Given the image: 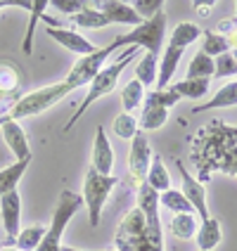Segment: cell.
I'll use <instances>...</instances> for the list:
<instances>
[{"instance_id":"1","label":"cell","mask_w":237,"mask_h":251,"mask_svg":"<svg viewBox=\"0 0 237 251\" xmlns=\"http://www.w3.org/2000/svg\"><path fill=\"white\" fill-rule=\"evenodd\" d=\"M138 206L124 216L116 227V251H164L161 221H159V195L145 182L138 192Z\"/></svg>"},{"instance_id":"2","label":"cell","mask_w":237,"mask_h":251,"mask_svg":"<svg viewBox=\"0 0 237 251\" xmlns=\"http://www.w3.org/2000/svg\"><path fill=\"white\" fill-rule=\"evenodd\" d=\"M138 55V50L135 48H126L124 55L119 57L114 64H109V67H105V69L100 71L98 76L93 78V83L88 85V93H85V98L81 100V104H79V109L71 114V119L67 121V126H64V133H69L71 128L76 126V121L83 116L98 100H102L105 95H109V93H114V88L119 85V78H121V74H124V69L131 64V59Z\"/></svg>"},{"instance_id":"3","label":"cell","mask_w":237,"mask_h":251,"mask_svg":"<svg viewBox=\"0 0 237 251\" xmlns=\"http://www.w3.org/2000/svg\"><path fill=\"white\" fill-rule=\"evenodd\" d=\"M69 93H74V90H71L64 81H62V83L45 85V88H38V90H33V93H28V95H24V98H19L17 102H12L10 109L0 116V126L19 124L22 119L38 116V114L48 112L50 107H55L57 102H62Z\"/></svg>"},{"instance_id":"4","label":"cell","mask_w":237,"mask_h":251,"mask_svg":"<svg viewBox=\"0 0 237 251\" xmlns=\"http://www.w3.org/2000/svg\"><path fill=\"white\" fill-rule=\"evenodd\" d=\"M164 38H166V12L161 10L159 14H154L152 19L142 22L133 31L119 33L109 43V48H112V52L119 50V48H142L145 52L159 55L161 52V45H164Z\"/></svg>"},{"instance_id":"5","label":"cell","mask_w":237,"mask_h":251,"mask_svg":"<svg viewBox=\"0 0 237 251\" xmlns=\"http://www.w3.org/2000/svg\"><path fill=\"white\" fill-rule=\"evenodd\" d=\"M83 197L76 195V192H71V190H62V195H59V201H57V209L53 213V221L48 225V232H45V237L43 242L38 244V249L36 251H62V237H64V230H67V225L69 221L79 213V211L83 209Z\"/></svg>"},{"instance_id":"6","label":"cell","mask_w":237,"mask_h":251,"mask_svg":"<svg viewBox=\"0 0 237 251\" xmlns=\"http://www.w3.org/2000/svg\"><path fill=\"white\" fill-rule=\"evenodd\" d=\"M116 176H100L93 168H88L83 180V204L88 209V223L90 227H98L100 218H102V209L107 204V199L112 195V190L116 187Z\"/></svg>"},{"instance_id":"7","label":"cell","mask_w":237,"mask_h":251,"mask_svg":"<svg viewBox=\"0 0 237 251\" xmlns=\"http://www.w3.org/2000/svg\"><path fill=\"white\" fill-rule=\"evenodd\" d=\"M152 147H150V140L147 135L138 130L135 138L131 140V150H128V176L133 182V190L138 192L140 187L147 180V173L152 166Z\"/></svg>"},{"instance_id":"8","label":"cell","mask_w":237,"mask_h":251,"mask_svg":"<svg viewBox=\"0 0 237 251\" xmlns=\"http://www.w3.org/2000/svg\"><path fill=\"white\" fill-rule=\"evenodd\" d=\"M112 55V48L107 45V48H100L98 52H93V55H85L81 57L74 67H71L69 76L64 78V83L69 85L71 90H76V88H83V85H90L93 83V78L98 76L100 71L107 67V59Z\"/></svg>"},{"instance_id":"9","label":"cell","mask_w":237,"mask_h":251,"mask_svg":"<svg viewBox=\"0 0 237 251\" xmlns=\"http://www.w3.org/2000/svg\"><path fill=\"white\" fill-rule=\"evenodd\" d=\"M176 166L181 171V180H183L181 192L190 201V206L195 209V216L199 218V223L202 221H209L211 216H209V206H207V187H204V182L197 180L195 176H190L187 168L183 166L181 161H176Z\"/></svg>"},{"instance_id":"10","label":"cell","mask_w":237,"mask_h":251,"mask_svg":"<svg viewBox=\"0 0 237 251\" xmlns=\"http://www.w3.org/2000/svg\"><path fill=\"white\" fill-rule=\"evenodd\" d=\"M45 33L53 38V41H57L64 50H69V52H74V55H93V52H98L100 48L95 45V43H90L85 36H81L79 31H74V28H64V26H48L45 28Z\"/></svg>"},{"instance_id":"11","label":"cell","mask_w":237,"mask_h":251,"mask_svg":"<svg viewBox=\"0 0 237 251\" xmlns=\"http://www.w3.org/2000/svg\"><path fill=\"white\" fill-rule=\"evenodd\" d=\"M0 221L7 235V244H12L19 235V221H22V197L17 190L0 197Z\"/></svg>"},{"instance_id":"12","label":"cell","mask_w":237,"mask_h":251,"mask_svg":"<svg viewBox=\"0 0 237 251\" xmlns=\"http://www.w3.org/2000/svg\"><path fill=\"white\" fill-rule=\"evenodd\" d=\"M90 168L100 176H112L114 171V150L109 145L107 130L98 126L95 140H93V154H90Z\"/></svg>"},{"instance_id":"13","label":"cell","mask_w":237,"mask_h":251,"mask_svg":"<svg viewBox=\"0 0 237 251\" xmlns=\"http://www.w3.org/2000/svg\"><path fill=\"white\" fill-rule=\"evenodd\" d=\"M95 7L109 19V24H128L133 28L142 24V17L128 2H121V0H105V2H98Z\"/></svg>"},{"instance_id":"14","label":"cell","mask_w":237,"mask_h":251,"mask_svg":"<svg viewBox=\"0 0 237 251\" xmlns=\"http://www.w3.org/2000/svg\"><path fill=\"white\" fill-rule=\"evenodd\" d=\"M0 133H2L5 145L10 147V152L17 156V161L31 159V147H28L26 130H24L22 126L19 124H5V126H0Z\"/></svg>"},{"instance_id":"15","label":"cell","mask_w":237,"mask_h":251,"mask_svg":"<svg viewBox=\"0 0 237 251\" xmlns=\"http://www.w3.org/2000/svg\"><path fill=\"white\" fill-rule=\"evenodd\" d=\"M221 107H237V81H228L225 85H221L216 90V95L199 104L192 109V114H202V112H209V109H221Z\"/></svg>"},{"instance_id":"16","label":"cell","mask_w":237,"mask_h":251,"mask_svg":"<svg viewBox=\"0 0 237 251\" xmlns=\"http://www.w3.org/2000/svg\"><path fill=\"white\" fill-rule=\"evenodd\" d=\"M197 247L199 251H213L221 239H223V232H221V223L218 218H209V221H202L199 223V230H197Z\"/></svg>"},{"instance_id":"17","label":"cell","mask_w":237,"mask_h":251,"mask_svg":"<svg viewBox=\"0 0 237 251\" xmlns=\"http://www.w3.org/2000/svg\"><path fill=\"white\" fill-rule=\"evenodd\" d=\"M181 57H183L181 48H171V45H166V50H164V55H161V62H159V74H157V88H159V90H161V88H168L173 74L178 69Z\"/></svg>"},{"instance_id":"18","label":"cell","mask_w":237,"mask_h":251,"mask_svg":"<svg viewBox=\"0 0 237 251\" xmlns=\"http://www.w3.org/2000/svg\"><path fill=\"white\" fill-rule=\"evenodd\" d=\"M28 164H31V159H22V161H14L10 166L0 168V197L7 195V192H12V190H17L19 180H22L24 173H26Z\"/></svg>"},{"instance_id":"19","label":"cell","mask_w":237,"mask_h":251,"mask_svg":"<svg viewBox=\"0 0 237 251\" xmlns=\"http://www.w3.org/2000/svg\"><path fill=\"white\" fill-rule=\"evenodd\" d=\"M202 31H204V28H199L197 24H192V22H181V24H176V28L171 31L168 45H171V48H181V50H185L187 45H192L195 41L202 38Z\"/></svg>"},{"instance_id":"20","label":"cell","mask_w":237,"mask_h":251,"mask_svg":"<svg viewBox=\"0 0 237 251\" xmlns=\"http://www.w3.org/2000/svg\"><path fill=\"white\" fill-rule=\"evenodd\" d=\"M145 182L152 187L157 195H161V192L171 190V176H168L166 164H164V159H161L159 154H154L152 156V166H150V173H147V180Z\"/></svg>"},{"instance_id":"21","label":"cell","mask_w":237,"mask_h":251,"mask_svg":"<svg viewBox=\"0 0 237 251\" xmlns=\"http://www.w3.org/2000/svg\"><path fill=\"white\" fill-rule=\"evenodd\" d=\"M71 22H74L76 26H81V28H105V26H109V19L100 12L95 5H90V2H85L83 10L71 17Z\"/></svg>"},{"instance_id":"22","label":"cell","mask_w":237,"mask_h":251,"mask_svg":"<svg viewBox=\"0 0 237 251\" xmlns=\"http://www.w3.org/2000/svg\"><path fill=\"white\" fill-rule=\"evenodd\" d=\"M50 7V0H33L31 2V19H28V26H26V36H24V55H31L33 52V36H36V24L45 17V10Z\"/></svg>"},{"instance_id":"23","label":"cell","mask_w":237,"mask_h":251,"mask_svg":"<svg viewBox=\"0 0 237 251\" xmlns=\"http://www.w3.org/2000/svg\"><path fill=\"white\" fill-rule=\"evenodd\" d=\"M199 230V218L195 213H178L171 218V235L178 239H190Z\"/></svg>"},{"instance_id":"24","label":"cell","mask_w":237,"mask_h":251,"mask_svg":"<svg viewBox=\"0 0 237 251\" xmlns=\"http://www.w3.org/2000/svg\"><path fill=\"white\" fill-rule=\"evenodd\" d=\"M45 232H48L45 225L24 227V230H19V235H17V239L12 242V247H17L19 251H36L38 244L43 242V237H45Z\"/></svg>"},{"instance_id":"25","label":"cell","mask_w":237,"mask_h":251,"mask_svg":"<svg viewBox=\"0 0 237 251\" xmlns=\"http://www.w3.org/2000/svg\"><path fill=\"white\" fill-rule=\"evenodd\" d=\"M157 74H159V59L152 52H145L135 64V81L145 85H154L157 83Z\"/></svg>"},{"instance_id":"26","label":"cell","mask_w":237,"mask_h":251,"mask_svg":"<svg viewBox=\"0 0 237 251\" xmlns=\"http://www.w3.org/2000/svg\"><path fill=\"white\" fill-rule=\"evenodd\" d=\"M213 76H216V62H213V57L204 55V52L199 50V52L192 57V62H190L185 78H207V81H211Z\"/></svg>"},{"instance_id":"27","label":"cell","mask_w":237,"mask_h":251,"mask_svg":"<svg viewBox=\"0 0 237 251\" xmlns=\"http://www.w3.org/2000/svg\"><path fill=\"white\" fill-rule=\"evenodd\" d=\"M145 102V85L131 78L128 83L121 88V107H124V114H133L135 107H140Z\"/></svg>"},{"instance_id":"28","label":"cell","mask_w":237,"mask_h":251,"mask_svg":"<svg viewBox=\"0 0 237 251\" xmlns=\"http://www.w3.org/2000/svg\"><path fill=\"white\" fill-rule=\"evenodd\" d=\"M159 206L171 211L173 216H178V213H195V209L190 206V201L185 199V195L181 190H173V187L159 195Z\"/></svg>"},{"instance_id":"29","label":"cell","mask_w":237,"mask_h":251,"mask_svg":"<svg viewBox=\"0 0 237 251\" xmlns=\"http://www.w3.org/2000/svg\"><path fill=\"white\" fill-rule=\"evenodd\" d=\"M209 83L207 78H183L178 83H173L171 88L181 95V98H190V100H199L209 93Z\"/></svg>"},{"instance_id":"30","label":"cell","mask_w":237,"mask_h":251,"mask_svg":"<svg viewBox=\"0 0 237 251\" xmlns=\"http://www.w3.org/2000/svg\"><path fill=\"white\" fill-rule=\"evenodd\" d=\"M168 119V109H161V107H150L145 104L142 107V116H140V130L147 133V130H159L161 126L166 124Z\"/></svg>"},{"instance_id":"31","label":"cell","mask_w":237,"mask_h":251,"mask_svg":"<svg viewBox=\"0 0 237 251\" xmlns=\"http://www.w3.org/2000/svg\"><path fill=\"white\" fill-rule=\"evenodd\" d=\"M230 48H228V41H225L223 33L218 31H202V52L209 57H221L225 55Z\"/></svg>"},{"instance_id":"32","label":"cell","mask_w":237,"mask_h":251,"mask_svg":"<svg viewBox=\"0 0 237 251\" xmlns=\"http://www.w3.org/2000/svg\"><path fill=\"white\" fill-rule=\"evenodd\" d=\"M181 95L173 90V88H157L152 93H147L145 95V104H150V107H161V109H168V107H173V104H178L181 102Z\"/></svg>"},{"instance_id":"33","label":"cell","mask_w":237,"mask_h":251,"mask_svg":"<svg viewBox=\"0 0 237 251\" xmlns=\"http://www.w3.org/2000/svg\"><path fill=\"white\" fill-rule=\"evenodd\" d=\"M138 130H140V126L133 114H119V116L114 119V135H116V138L133 140Z\"/></svg>"},{"instance_id":"34","label":"cell","mask_w":237,"mask_h":251,"mask_svg":"<svg viewBox=\"0 0 237 251\" xmlns=\"http://www.w3.org/2000/svg\"><path fill=\"white\" fill-rule=\"evenodd\" d=\"M131 7L142 17V22H147L164 10V0H135V2H131Z\"/></svg>"},{"instance_id":"35","label":"cell","mask_w":237,"mask_h":251,"mask_svg":"<svg viewBox=\"0 0 237 251\" xmlns=\"http://www.w3.org/2000/svg\"><path fill=\"white\" fill-rule=\"evenodd\" d=\"M19 85V74L10 64H0V93H12Z\"/></svg>"},{"instance_id":"36","label":"cell","mask_w":237,"mask_h":251,"mask_svg":"<svg viewBox=\"0 0 237 251\" xmlns=\"http://www.w3.org/2000/svg\"><path fill=\"white\" fill-rule=\"evenodd\" d=\"M213 62H216V76H218V78H228V76H237V59H235V55H230V52H225V55L216 57Z\"/></svg>"},{"instance_id":"37","label":"cell","mask_w":237,"mask_h":251,"mask_svg":"<svg viewBox=\"0 0 237 251\" xmlns=\"http://www.w3.org/2000/svg\"><path fill=\"white\" fill-rule=\"evenodd\" d=\"M50 5L55 7L57 12L74 17L76 12H81V10H83L85 2H81V0H50Z\"/></svg>"},{"instance_id":"38","label":"cell","mask_w":237,"mask_h":251,"mask_svg":"<svg viewBox=\"0 0 237 251\" xmlns=\"http://www.w3.org/2000/svg\"><path fill=\"white\" fill-rule=\"evenodd\" d=\"M218 33H223L225 41H228V48L230 50H237V22H221L218 24Z\"/></svg>"},{"instance_id":"39","label":"cell","mask_w":237,"mask_h":251,"mask_svg":"<svg viewBox=\"0 0 237 251\" xmlns=\"http://www.w3.org/2000/svg\"><path fill=\"white\" fill-rule=\"evenodd\" d=\"M5 7H24V10H31V2H24V0H0V10Z\"/></svg>"},{"instance_id":"40","label":"cell","mask_w":237,"mask_h":251,"mask_svg":"<svg viewBox=\"0 0 237 251\" xmlns=\"http://www.w3.org/2000/svg\"><path fill=\"white\" fill-rule=\"evenodd\" d=\"M195 7L197 10H199V17H207V14H209V10L211 7H213V2H195Z\"/></svg>"},{"instance_id":"41","label":"cell","mask_w":237,"mask_h":251,"mask_svg":"<svg viewBox=\"0 0 237 251\" xmlns=\"http://www.w3.org/2000/svg\"><path fill=\"white\" fill-rule=\"evenodd\" d=\"M0 251H19V249H17V247H12V244H7V247H2Z\"/></svg>"},{"instance_id":"42","label":"cell","mask_w":237,"mask_h":251,"mask_svg":"<svg viewBox=\"0 0 237 251\" xmlns=\"http://www.w3.org/2000/svg\"><path fill=\"white\" fill-rule=\"evenodd\" d=\"M62 251H83V249H74V247H62Z\"/></svg>"},{"instance_id":"43","label":"cell","mask_w":237,"mask_h":251,"mask_svg":"<svg viewBox=\"0 0 237 251\" xmlns=\"http://www.w3.org/2000/svg\"><path fill=\"white\" fill-rule=\"evenodd\" d=\"M235 10H237V2H235ZM235 22H237V12H235Z\"/></svg>"},{"instance_id":"44","label":"cell","mask_w":237,"mask_h":251,"mask_svg":"<svg viewBox=\"0 0 237 251\" xmlns=\"http://www.w3.org/2000/svg\"><path fill=\"white\" fill-rule=\"evenodd\" d=\"M235 176H237V171H235Z\"/></svg>"},{"instance_id":"45","label":"cell","mask_w":237,"mask_h":251,"mask_svg":"<svg viewBox=\"0 0 237 251\" xmlns=\"http://www.w3.org/2000/svg\"><path fill=\"white\" fill-rule=\"evenodd\" d=\"M235 59H237V55H235Z\"/></svg>"}]
</instances>
